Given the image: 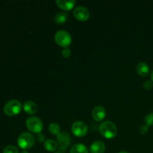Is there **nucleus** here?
Listing matches in <instances>:
<instances>
[{"instance_id": "bb28decb", "label": "nucleus", "mask_w": 153, "mask_h": 153, "mask_svg": "<svg viewBox=\"0 0 153 153\" xmlns=\"http://www.w3.org/2000/svg\"><path fill=\"white\" fill-rule=\"evenodd\" d=\"M56 153H58V152H56Z\"/></svg>"}, {"instance_id": "4468645a", "label": "nucleus", "mask_w": 153, "mask_h": 153, "mask_svg": "<svg viewBox=\"0 0 153 153\" xmlns=\"http://www.w3.org/2000/svg\"><path fill=\"white\" fill-rule=\"evenodd\" d=\"M44 148L49 152H55L58 149V144L52 139H47L44 141Z\"/></svg>"}, {"instance_id": "a878e982", "label": "nucleus", "mask_w": 153, "mask_h": 153, "mask_svg": "<svg viewBox=\"0 0 153 153\" xmlns=\"http://www.w3.org/2000/svg\"><path fill=\"white\" fill-rule=\"evenodd\" d=\"M118 153H128V152H126V151H121V152H118Z\"/></svg>"}, {"instance_id": "6e6552de", "label": "nucleus", "mask_w": 153, "mask_h": 153, "mask_svg": "<svg viewBox=\"0 0 153 153\" xmlns=\"http://www.w3.org/2000/svg\"><path fill=\"white\" fill-rule=\"evenodd\" d=\"M57 143L59 146L58 148L67 149L71 143V138H70V134L65 131L61 132L58 135H57Z\"/></svg>"}, {"instance_id": "39448f33", "label": "nucleus", "mask_w": 153, "mask_h": 153, "mask_svg": "<svg viewBox=\"0 0 153 153\" xmlns=\"http://www.w3.org/2000/svg\"><path fill=\"white\" fill-rule=\"evenodd\" d=\"M27 128L35 134H40L41 133L43 128V123L41 120L37 117H30L26 120L25 122Z\"/></svg>"}, {"instance_id": "9b49d317", "label": "nucleus", "mask_w": 153, "mask_h": 153, "mask_svg": "<svg viewBox=\"0 0 153 153\" xmlns=\"http://www.w3.org/2000/svg\"><path fill=\"white\" fill-rule=\"evenodd\" d=\"M23 110L27 114L33 115L37 111V105L34 102L28 100L24 102Z\"/></svg>"}, {"instance_id": "1a4fd4ad", "label": "nucleus", "mask_w": 153, "mask_h": 153, "mask_svg": "<svg viewBox=\"0 0 153 153\" xmlns=\"http://www.w3.org/2000/svg\"><path fill=\"white\" fill-rule=\"evenodd\" d=\"M92 116L94 120L100 122L103 120L106 116V111L105 108L102 105H97L93 109Z\"/></svg>"}, {"instance_id": "393cba45", "label": "nucleus", "mask_w": 153, "mask_h": 153, "mask_svg": "<svg viewBox=\"0 0 153 153\" xmlns=\"http://www.w3.org/2000/svg\"><path fill=\"white\" fill-rule=\"evenodd\" d=\"M20 153H28V152L27 150H22Z\"/></svg>"}, {"instance_id": "20e7f679", "label": "nucleus", "mask_w": 153, "mask_h": 153, "mask_svg": "<svg viewBox=\"0 0 153 153\" xmlns=\"http://www.w3.org/2000/svg\"><path fill=\"white\" fill-rule=\"evenodd\" d=\"M55 40L58 46L65 49L68 48V46L72 43V37L67 31L60 30L55 33Z\"/></svg>"}, {"instance_id": "412c9836", "label": "nucleus", "mask_w": 153, "mask_h": 153, "mask_svg": "<svg viewBox=\"0 0 153 153\" xmlns=\"http://www.w3.org/2000/svg\"><path fill=\"white\" fill-rule=\"evenodd\" d=\"M153 87V83L152 81L147 80L143 83V88L146 90H151Z\"/></svg>"}, {"instance_id": "aec40b11", "label": "nucleus", "mask_w": 153, "mask_h": 153, "mask_svg": "<svg viewBox=\"0 0 153 153\" xmlns=\"http://www.w3.org/2000/svg\"><path fill=\"white\" fill-rule=\"evenodd\" d=\"M61 54H62V56L64 58H67L71 55V51H70V49L69 48H65V49H64L62 50Z\"/></svg>"}, {"instance_id": "9d476101", "label": "nucleus", "mask_w": 153, "mask_h": 153, "mask_svg": "<svg viewBox=\"0 0 153 153\" xmlns=\"http://www.w3.org/2000/svg\"><path fill=\"white\" fill-rule=\"evenodd\" d=\"M91 153H104L105 150V144L101 140H96L90 146Z\"/></svg>"}, {"instance_id": "7ed1b4c3", "label": "nucleus", "mask_w": 153, "mask_h": 153, "mask_svg": "<svg viewBox=\"0 0 153 153\" xmlns=\"http://www.w3.org/2000/svg\"><path fill=\"white\" fill-rule=\"evenodd\" d=\"M3 110H4V114L7 116H16L20 113L22 110V104L19 100H11L5 103Z\"/></svg>"}, {"instance_id": "423d86ee", "label": "nucleus", "mask_w": 153, "mask_h": 153, "mask_svg": "<svg viewBox=\"0 0 153 153\" xmlns=\"http://www.w3.org/2000/svg\"><path fill=\"white\" fill-rule=\"evenodd\" d=\"M73 134L78 137H84L88 131V127L85 123L82 121H77L73 124L71 127Z\"/></svg>"}, {"instance_id": "f3484780", "label": "nucleus", "mask_w": 153, "mask_h": 153, "mask_svg": "<svg viewBox=\"0 0 153 153\" xmlns=\"http://www.w3.org/2000/svg\"><path fill=\"white\" fill-rule=\"evenodd\" d=\"M49 131L53 135H58L61 133V127L56 123H52L49 126Z\"/></svg>"}, {"instance_id": "f8f14e48", "label": "nucleus", "mask_w": 153, "mask_h": 153, "mask_svg": "<svg viewBox=\"0 0 153 153\" xmlns=\"http://www.w3.org/2000/svg\"><path fill=\"white\" fill-rule=\"evenodd\" d=\"M56 4L61 9L65 11H68L71 9L73 8V7L76 4V1L75 0H68V1H64V0H56Z\"/></svg>"}, {"instance_id": "4be33fe9", "label": "nucleus", "mask_w": 153, "mask_h": 153, "mask_svg": "<svg viewBox=\"0 0 153 153\" xmlns=\"http://www.w3.org/2000/svg\"><path fill=\"white\" fill-rule=\"evenodd\" d=\"M148 130H149V126H148L147 125H146V124H145V125L140 126V127L139 128L140 133L142 134H146V133L148 131Z\"/></svg>"}, {"instance_id": "ddd939ff", "label": "nucleus", "mask_w": 153, "mask_h": 153, "mask_svg": "<svg viewBox=\"0 0 153 153\" xmlns=\"http://www.w3.org/2000/svg\"><path fill=\"white\" fill-rule=\"evenodd\" d=\"M136 71L139 76L142 77H146L149 73V67L146 63L140 62L136 67Z\"/></svg>"}, {"instance_id": "f257e3e1", "label": "nucleus", "mask_w": 153, "mask_h": 153, "mask_svg": "<svg viewBox=\"0 0 153 153\" xmlns=\"http://www.w3.org/2000/svg\"><path fill=\"white\" fill-rule=\"evenodd\" d=\"M99 131L107 139H113L117 136L118 129L117 126L111 121H104L99 126Z\"/></svg>"}, {"instance_id": "0eeeda50", "label": "nucleus", "mask_w": 153, "mask_h": 153, "mask_svg": "<svg viewBox=\"0 0 153 153\" xmlns=\"http://www.w3.org/2000/svg\"><path fill=\"white\" fill-rule=\"evenodd\" d=\"M73 15L75 18L79 21H86L90 18V12L87 7L84 6H78L74 9Z\"/></svg>"}, {"instance_id": "6ab92c4d", "label": "nucleus", "mask_w": 153, "mask_h": 153, "mask_svg": "<svg viewBox=\"0 0 153 153\" xmlns=\"http://www.w3.org/2000/svg\"><path fill=\"white\" fill-rule=\"evenodd\" d=\"M144 122L146 123V125H147L148 126H153V112L148 114L144 118Z\"/></svg>"}, {"instance_id": "a211bd4d", "label": "nucleus", "mask_w": 153, "mask_h": 153, "mask_svg": "<svg viewBox=\"0 0 153 153\" xmlns=\"http://www.w3.org/2000/svg\"><path fill=\"white\" fill-rule=\"evenodd\" d=\"M3 153H19L17 147L13 145H8L3 149Z\"/></svg>"}, {"instance_id": "2eb2a0df", "label": "nucleus", "mask_w": 153, "mask_h": 153, "mask_svg": "<svg viewBox=\"0 0 153 153\" xmlns=\"http://www.w3.org/2000/svg\"><path fill=\"white\" fill-rule=\"evenodd\" d=\"M70 153H88V149L82 143H76L72 146Z\"/></svg>"}, {"instance_id": "dca6fc26", "label": "nucleus", "mask_w": 153, "mask_h": 153, "mask_svg": "<svg viewBox=\"0 0 153 153\" xmlns=\"http://www.w3.org/2000/svg\"><path fill=\"white\" fill-rule=\"evenodd\" d=\"M68 14L66 12H59L56 13L54 17V22L58 25H61L67 20Z\"/></svg>"}, {"instance_id": "5701e85b", "label": "nucleus", "mask_w": 153, "mask_h": 153, "mask_svg": "<svg viewBox=\"0 0 153 153\" xmlns=\"http://www.w3.org/2000/svg\"><path fill=\"white\" fill-rule=\"evenodd\" d=\"M36 138H37V141L40 142V143H42V142L44 141L45 136H44V134H43V133H40V134H37Z\"/></svg>"}, {"instance_id": "b1692460", "label": "nucleus", "mask_w": 153, "mask_h": 153, "mask_svg": "<svg viewBox=\"0 0 153 153\" xmlns=\"http://www.w3.org/2000/svg\"><path fill=\"white\" fill-rule=\"evenodd\" d=\"M150 77H151V79H152V81L153 82V70L152 72H151V75H150Z\"/></svg>"}, {"instance_id": "f03ea898", "label": "nucleus", "mask_w": 153, "mask_h": 153, "mask_svg": "<svg viewBox=\"0 0 153 153\" xmlns=\"http://www.w3.org/2000/svg\"><path fill=\"white\" fill-rule=\"evenodd\" d=\"M35 143V138L34 135L29 132H22L17 138V144L19 148L23 150L31 149Z\"/></svg>"}]
</instances>
